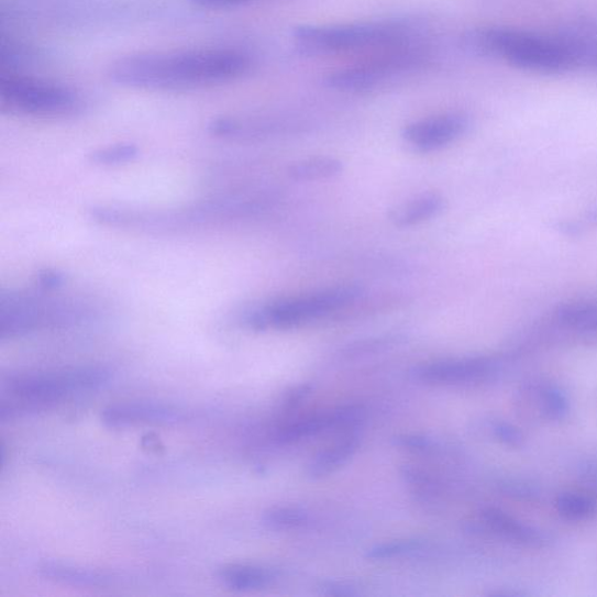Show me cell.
Masks as SVG:
<instances>
[{
	"instance_id": "obj_5",
	"label": "cell",
	"mask_w": 597,
	"mask_h": 597,
	"mask_svg": "<svg viewBox=\"0 0 597 597\" xmlns=\"http://www.w3.org/2000/svg\"><path fill=\"white\" fill-rule=\"evenodd\" d=\"M0 107L23 118L66 119L82 112L86 100L68 86L19 71H3Z\"/></svg>"
},
{
	"instance_id": "obj_9",
	"label": "cell",
	"mask_w": 597,
	"mask_h": 597,
	"mask_svg": "<svg viewBox=\"0 0 597 597\" xmlns=\"http://www.w3.org/2000/svg\"><path fill=\"white\" fill-rule=\"evenodd\" d=\"M469 125L465 113H442L407 125L401 137L414 151L428 153L455 143L464 136Z\"/></svg>"
},
{
	"instance_id": "obj_18",
	"label": "cell",
	"mask_w": 597,
	"mask_h": 597,
	"mask_svg": "<svg viewBox=\"0 0 597 597\" xmlns=\"http://www.w3.org/2000/svg\"><path fill=\"white\" fill-rule=\"evenodd\" d=\"M276 576L272 570L253 565H230L219 572L220 581L237 592L264 588L272 584Z\"/></svg>"
},
{
	"instance_id": "obj_27",
	"label": "cell",
	"mask_w": 597,
	"mask_h": 597,
	"mask_svg": "<svg viewBox=\"0 0 597 597\" xmlns=\"http://www.w3.org/2000/svg\"><path fill=\"white\" fill-rule=\"evenodd\" d=\"M395 444L414 453H429L434 450V442L430 438L417 434L398 435Z\"/></svg>"
},
{
	"instance_id": "obj_28",
	"label": "cell",
	"mask_w": 597,
	"mask_h": 597,
	"mask_svg": "<svg viewBox=\"0 0 597 597\" xmlns=\"http://www.w3.org/2000/svg\"><path fill=\"white\" fill-rule=\"evenodd\" d=\"M191 5L204 10H229L258 2V0H188Z\"/></svg>"
},
{
	"instance_id": "obj_21",
	"label": "cell",
	"mask_w": 597,
	"mask_h": 597,
	"mask_svg": "<svg viewBox=\"0 0 597 597\" xmlns=\"http://www.w3.org/2000/svg\"><path fill=\"white\" fill-rule=\"evenodd\" d=\"M555 509L567 521L582 522L596 513L597 502L587 494L566 491L555 498Z\"/></svg>"
},
{
	"instance_id": "obj_14",
	"label": "cell",
	"mask_w": 597,
	"mask_h": 597,
	"mask_svg": "<svg viewBox=\"0 0 597 597\" xmlns=\"http://www.w3.org/2000/svg\"><path fill=\"white\" fill-rule=\"evenodd\" d=\"M445 207L446 200L439 192H425L395 208L390 221L397 228H411L435 219Z\"/></svg>"
},
{
	"instance_id": "obj_29",
	"label": "cell",
	"mask_w": 597,
	"mask_h": 597,
	"mask_svg": "<svg viewBox=\"0 0 597 597\" xmlns=\"http://www.w3.org/2000/svg\"><path fill=\"white\" fill-rule=\"evenodd\" d=\"M401 474L410 485L418 487L421 491L435 489L433 479L427 473H423L418 468L406 466L402 467Z\"/></svg>"
},
{
	"instance_id": "obj_15",
	"label": "cell",
	"mask_w": 597,
	"mask_h": 597,
	"mask_svg": "<svg viewBox=\"0 0 597 597\" xmlns=\"http://www.w3.org/2000/svg\"><path fill=\"white\" fill-rule=\"evenodd\" d=\"M330 429H342V413L340 409L329 413L307 416L287 423V425L279 429L277 436L283 444H294V442L316 436Z\"/></svg>"
},
{
	"instance_id": "obj_13",
	"label": "cell",
	"mask_w": 597,
	"mask_h": 597,
	"mask_svg": "<svg viewBox=\"0 0 597 597\" xmlns=\"http://www.w3.org/2000/svg\"><path fill=\"white\" fill-rule=\"evenodd\" d=\"M523 396L546 420L562 421L571 411L566 393L553 383H532L523 390Z\"/></svg>"
},
{
	"instance_id": "obj_22",
	"label": "cell",
	"mask_w": 597,
	"mask_h": 597,
	"mask_svg": "<svg viewBox=\"0 0 597 597\" xmlns=\"http://www.w3.org/2000/svg\"><path fill=\"white\" fill-rule=\"evenodd\" d=\"M139 156V146L123 143L92 151L89 154V162L95 165L112 166L133 162Z\"/></svg>"
},
{
	"instance_id": "obj_23",
	"label": "cell",
	"mask_w": 597,
	"mask_h": 597,
	"mask_svg": "<svg viewBox=\"0 0 597 597\" xmlns=\"http://www.w3.org/2000/svg\"><path fill=\"white\" fill-rule=\"evenodd\" d=\"M263 522L269 529L294 530L306 526L308 516L295 508H274L264 513Z\"/></svg>"
},
{
	"instance_id": "obj_11",
	"label": "cell",
	"mask_w": 597,
	"mask_h": 597,
	"mask_svg": "<svg viewBox=\"0 0 597 597\" xmlns=\"http://www.w3.org/2000/svg\"><path fill=\"white\" fill-rule=\"evenodd\" d=\"M186 418L178 408L153 401H131L113 403L104 409L102 420L111 429H125L130 427L170 425L181 422Z\"/></svg>"
},
{
	"instance_id": "obj_3",
	"label": "cell",
	"mask_w": 597,
	"mask_h": 597,
	"mask_svg": "<svg viewBox=\"0 0 597 597\" xmlns=\"http://www.w3.org/2000/svg\"><path fill=\"white\" fill-rule=\"evenodd\" d=\"M429 25L419 18L344 25H301L294 30L296 48L305 55L389 51L421 42Z\"/></svg>"
},
{
	"instance_id": "obj_20",
	"label": "cell",
	"mask_w": 597,
	"mask_h": 597,
	"mask_svg": "<svg viewBox=\"0 0 597 597\" xmlns=\"http://www.w3.org/2000/svg\"><path fill=\"white\" fill-rule=\"evenodd\" d=\"M555 321L575 332H597V303L577 302L560 308Z\"/></svg>"
},
{
	"instance_id": "obj_32",
	"label": "cell",
	"mask_w": 597,
	"mask_h": 597,
	"mask_svg": "<svg viewBox=\"0 0 597 597\" xmlns=\"http://www.w3.org/2000/svg\"><path fill=\"white\" fill-rule=\"evenodd\" d=\"M321 594L325 596H354L357 595L356 588L345 583H324L321 586Z\"/></svg>"
},
{
	"instance_id": "obj_10",
	"label": "cell",
	"mask_w": 597,
	"mask_h": 597,
	"mask_svg": "<svg viewBox=\"0 0 597 597\" xmlns=\"http://www.w3.org/2000/svg\"><path fill=\"white\" fill-rule=\"evenodd\" d=\"M497 363L488 357L436 361L421 364L413 376L423 383L441 385L478 384L496 375Z\"/></svg>"
},
{
	"instance_id": "obj_24",
	"label": "cell",
	"mask_w": 597,
	"mask_h": 597,
	"mask_svg": "<svg viewBox=\"0 0 597 597\" xmlns=\"http://www.w3.org/2000/svg\"><path fill=\"white\" fill-rule=\"evenodd\" d=\"M400 341L401 338L399 335L374 338L346 346V349L343 351V355L345 357L368 355L390 349V346L398 344Z\"/></svg>"
},
{
	"instance_id": "obj_16",
	"label": "cell",
	"mask_w": 597,
	"mask_h": 597,
	"mask_svg": "<svg viewBox=\"0 0 597 597\" xmlns=\"http://www.w3.org/2000/svg\"><path fill=\"white\" fill-rule=\"evenodd\" d=\"M38 573L48 581L76 586L104 587L113 584L115 581V576L108 572L57 563L42 565L38 567Z\"/></svg>"
},
{
	"instance_id": "obj_6",
	"label": "cell",
	"mask_w": 597,
	"mask_h": 597,
	"mask_svg": "<svg viewBox=\"0 0 597 597\" xmlns=\"http://www.w3.org/2000/svg\"><path fill=\"white\" fill-rule=\"evenodd\" d=\"M364 294L356 284L338 285L311 295L265 303L244 314V323L256 332L291 330L352 306Z\"/></svg>"
},
{
	"instance_id": "obj_31",
	"label": "cell",
	"mask_w": 597,
	"mask_h": 597,
	"mask_svg": "<svg viewBox=\"0 0 597 597\" xmlns=\"http://www.w3.org/2000/svg\"><path fill=\"white\" fill-rule=\"evenodd\" d=\"M64 283V275L54 272V269H44V272L37 276L38 286L43 287L46 291L56 290V288L60 287Z\"/></svg>"
},
{
	"instance_id": "obj_1",
	"label": "cell",
	"mask_w": 597,
	"mask_h": 597,
	"mask_svg": "<svg viewBox=\"0 0 597 597\" xmlns=\"http://www.w3.org/2000/svg\"><path fill=\"white\" fill-rule=\"evenodd\" d=\"M252 56L235 48H198L130 54L108 68L109 80L123 88L187 91L234 82L253 68Z\"/></svg>"
},
{
	"instance_id": "obj_4",
	"label": "cell",
	"mask_w": 597,
	"mask_h": 597,
	"mask_svg": "<svg viewBox=\"0 0 597 597\" xmlns=\"http://www.w3.org/2000/svg\"><path fill=\"white\" fill-rule=\"evenodd\" d=\"M111 379L103 367H79L64 371L30 373L9 377L3 393L11 398L2 406V419L21 413L36 412L56 406L70 397L98 391Z\"/></svg>"
},
{
	"instance_id": "obj_17",
	"label": "cell",
	"mask_w": 597,
	"mask_h": 597,
	"mask_svg": "<svg viewBox=\"0 0 597 597\" xmlns=\"http://www.w3.org/2000/svg\"><path fill=\"white\" fill-rule=\"evenodd\" d=\"M360 440L350 435L339 441L338 444L319 453L307 468L308 476L321 478L330 475L344 466L357 452Z\"/></svg>"
},
{
	"instance_id": "obj_2",
	"label": "cell",
	"mask_w": 597,
	"mask_h": 597,
	"mask_svg": "<svg viewBox=\"0 0 597 597\" xmlns=\"http://www.w3.org/2000/svg\"><path fill=\"white\" fill-rule=\"evenodd\" d=\"M469 49L535 74L562 75L597 65V25L556 33L487 27L465 37Z\"/></svg>"
},
{
	"instance_id": "obj_19",
	"label": "cell",
	"mask_w": 597,
	"mask_h": 597,
	"mask_svg": "<svg viewBox=\"0 0 597 597\" xmlns=\"http://www.w3.org/2000/svg\"><path fill=\"white\" fill-rule=\"evenodd\" d=\"M343 164L332 157L308 158L294 163L287 169V176L294 181L312 183L329 180L341 175Z\"/></svg>"
},
{
	"instance_id": "obj_7",
	"label": "cell",
	"mask_w": 597,
	"mask_h": 597,
	"mask_svg": "<svg viewBox=\"0 0 597 597\" xmlns=\"http://www.w3.org/2000/svg\"><path fill=\"white\" fill-rule=\"evenodd\" d=\"M89 316L87 307L67 300L32 294L2 291L0 338H22L37 331L79 323Z\"/></svg>"
},
{
	"instance_id": "obj_30",
	"label": "cell",
	"mask_w": 597,
	"mask_h": 597,
	"mask_svg": "<svg viewBox=\"0 0 597 597\" xmlns=\"http://www.w3.org/2000/svg\"><path fill=\"white\" fill-rule=\"evenodd\" d=\"M313 387L311 384H302L299 385V387L292 389L290 393H288L284 399V410L292 411L297 409L299 406H301L302 401L310 396L312 393Z\"/></svg>"
},
{
	"instance_id": "obj_12",
	"label": "cell",
	"mask_w": 597,
	"mask_h": 597,
	"mask_svg": "<svg viewBox=\"0 0 597 597\" xmlns=\"http://www.w3.org/2000/svg\"><path fill=\"white\" fill-rule=\"evenodd\" d=\"M479 518L487 531L505 541L529 548H544L550 544V537L545 532L502 510L487 508L480 511Z\"/></svg>"
},
{
	"instance_id": "obj_25",
	"label": "cell",
	"mask_w": 597,
	"mask_h": 597,
	"mask_svg": "<svg viewBox=\"0 0 597 597\" xmlns=\"http://www.w3.org/2000/svg\"><path fill=\"white\" fill-rule=\"evenodd\" d=\"M490 432L500 444L510 449H521L526 444L523 432L510 422L494 420L490 422Z\"/></svg>"
},
{
	"instance_id": "obj_8",
	"label": "cell",
	"mask_w": 597,
	"mask_h": 597,
	"mask_svg": "<svg viewBox=\"0 0 597 597\" xmlns=\"http://www.w3.org/2000/svg\"><path fill=\"white\" fill-rule=\"evenodd\" d=\"M431 54L420 43L378 54L368 62L340 69L327 77V85L343 92L371 91L425 67Z\"/></svg>"
},
{
	"instance_id": "obj_26",
	"label": "cell",
	"mask_w": 597,
	"mask_h": 597,
	"mask_svg": "<svg viewBox=\"0 0 597 597\" xmlns=\"http://www.w3.org/2000/svg\"><path fill=\"white\" fill-rule=\"evenodd\" d=\"M420 546L421 544L418 541L393 542L371 549L365 556L372 561L390 560V557L397 555L414 552L419 550Z\"/></svg>"
}]
</instances>
